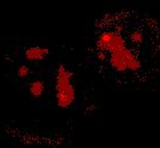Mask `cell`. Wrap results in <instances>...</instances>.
Here are the masks:
<instances>
[{
	"mask_svg": "<svg viewBox=\"0 0 160 148\" xmlns=\"http://www.w3.org/2000/svg\"><path fill=\"white\" fill-rule=\"evenodd\" d=\"M34 69L30 64L22 63L16 67L15 71V80L18 83H25L30 82L31 80L34 78Z\"/></svg>",
	"mask_w": 160,
	"mask_h": 148,
	"instance_id": "obj_4",
	"label": "cell"
},
{
	"mask_svg": "<svg viewBox=\"0 0 160 148\" xmlns=\"http://www.w3.org/2000/svg\"><path fill=\"white\" fill-rule=\"evenodd\" d=\"M50 50L43 46L39 45H29L23 49V59L27 64H34V63L42 62L49 56Z\"/></svg>",
	"mask_w": 160,
	"mask_h": 148,
	"instance_id": "obj_2",
	"label": "cell"
},
{
	"mask_svg": "<svg viewBox=\"0 0 160 148\" xmlns=\"http://www.w3.org/2000/svg\"><path fill=\"white\" fill-rule=\"evenodd\" d=\"M77 100L74 74L69 67L61 64L54 74V104L62 109L70 108Z\"/></svg>",
	"mask_w": 160,
	"mask_h": 148,
	"instance_id": "obj_1",
	"label": "cell"
},
{
	"mask_svg": "<svg viewBox=\"0 0 160 148\" xmlns=\"http://www.w3.org/2000/svg\"><path fill=\"white\" fill-rule=\"evenodd\" d=\"M28 91L29 95L33 100L39 102L45 97L47 91V83L46 81L41 78H37L34 76L33 79L31 80L30 82L28 83Z\"/></svg>",
	"mask_w": 160,
	"mask_h": 148,
	"instance_id": "obj_3",
	"label": "cell"
}]
</instances>
